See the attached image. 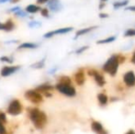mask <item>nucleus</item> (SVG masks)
<instances>
[{
    "instance_id": "obj_3",
    "label": "nucleus",
    "mask_w": 135,
    "mask_h": 134,
    "mask_svg": "<svg viewBox=\"0 0 135 134\" xmlns=\"http://www.w3.org/2000/svg\"><path fill=\"white\" fill-rule=\"evenodd\" d=\"M24 97L28 101H30L32 104H35V105H39L43 102V96L38 91H36L35 89L27 90L24 94Z\"/></svg>"
},
{
    "instance_id": "obj_31",
    "label": "nucleus",
    "mask_w": 135,
    "mask_h": 134,
    "mask_svg": "<svg viewBox=\"0 0 135 134\" xmlns=\"http://www.w3.org/2000/svg\"><path fill=\"white\" fill-rule=\"evenodd\" d=\"M49 0H37V4L38 5H43V4H45V3H47Z\"/></svg>"
},
{
    "instance_id": "obj_11",
    "label": "nucleus",
    "mask_w": 135,
    "mask_h": 134,
    "mask_svg": "<svg viewBox=\"0 0 135 134\" xmlns=\"http://www.w3.org/2000/svg\"><path fill=\"white\" fill-rule=\"evenodd\" d=\"M91 130L97 134H108V131L104 129L102 123H100L99 121H97V120H93L91 122Z\"/></svg>"
},
{
    "instance_id": "obj_24",
    "label": "nucleus",
    "mask_w": 135,
    "mask_h": 134,
    "mask_svg": "<svg viewBox=\"0 0 135 134\" xmlns=\"http://www.w3.org/2000/svg\"><path fill=\"white\" fill-rule=\"evenodd\" d=\"M0 61L1 62H4V63H13V59L8 56H2L0 58Z\"/></svg>"
},
{
    "instance_id": "obj_14",
    "label": "nucleus",
    "mask_w": 135,
    "mask_h": 134,
    "mask_svg": "<svg viewBox=\"0 0 135 134\" xmlns=\"http://www.w3.org/2000/svg\"><path fill=\"white\" fill-rule=\"evenodd\" d=\"M47 3H48V7L51 8V10L54 11V12H57L62 8V5L59 0H49Z\"/></svg>"
},
{
    "instance_id": "obj_29",
    "label": "nucleus",
    "mask_w": 135,
    "mask_h": 134,
    "mask_svg": "<svg viewBox=\"0 0 135 134\" xmlns=\"http://www.w3.org/2000/svg\"><path fill=\"white\" fill-rule=\"evenodd\" d=\"M89 47L88 46H83V47H81V48H79V49H77L76 50V53L77 54H80V53H82V52H84L85 51H86L87 49H88Z\"/></svg>"
},
{
    "instance_id": "obj_19",
    "label": "nucleus",
    "mask_w": 135,
    "mask_h": 134,
    "mask_svg": "<svg viewBox=\"0 0 135 134\" xmlns=\"http://www.w3.org/2000/svg\"><path fill=\"white\" fill-rule=\"evenodd\" d=\"M58 83L64 84V85H72V80L69 76H67V75H62V76L59 77Z\"/></svg>"
},
{
    "instance_id": "obj_32",
    "label": "nucleus",
    "mask_w": 135,
    "mask_h": 134,
    "mask_svg": "<svg viewBox=\"0 0 135 134\" xmlns=\"http://www.w3.org/2000/svg\"><path fill=\"white\" fill-rule=\"evenodd\" d=\"M99 17L101 18H108V14H106V13H100L99 14Z\"/></svg>"
},
{
    "instance_id": "obj_22",
    "label": "nucleus",
    "mask_w": 135,
    "mask_h": 134,
    "mask_svg": "<svg viewBox=\"0 0 135 134\" xmlns=\"http://www.w3.org/2000/svg\"><path fill=\"white\" fill-rule=\"evenodd\" d=\"M129 3L128 0H123V1H118V2H115V3L113 4V7H115V8H119V7H125V6H127Z\"/></svg>"
},
{
    "instance_id": "obj_17",
    "label": "nucleus",
    "mask_w": 135,
    "mask_h": 134,
    "mask_svg": "<svg viewBox=\"0 0 135 134\" xmlns=\"http://www.w3.org/2000/svg\"><path fill=\"white\" fill-rule=\"evenodd\" d=\"M39 45L36 43H31V42H24L21 43L20 45L18 46V50H23V49H36L38 48Z\"/></svg>"
},
{
    "instance_id": "obj_20",
    "label": "nucleus",
    "mask_w": 135,
    "mask_h": 134,
    "mask_svg": "<svg viewBox=\"0 0 135 134\" xmlns=\"http://www.w3.org/2000/svg\"><path fill=\"white\" fill-rule=\"evenodd\" d=\"M115 39H116L115 36H111V37L105 38V39H99V41H97V43H98V44H106V43L113 42Z\"/></svg>"
},
{
    "instance_id": "obj_5",
    "label": "nucleus",
    "mask_w": 135,
    "mask_h": 134,
    "mask_svg": "<svg viewBox=\"0 0 135 134\" xmlns=\"http://www.w3.org/2000/svg\"><path fill=\"white\" fill-rule=\"evenodd\" d=\"M22 105L21 102L18 99H13L12 101L9 103L8 107L7 108V114H9L10 116H18L20 114H21L22 112Z\"/></svg>"
},
{
    "instance_id": "obj_6",
    "label": "nucleus",
    "mask_w": 135,
    "mask_h": 134,
    "mask_svg": "<svg viewBox=\"0 0 135 134\" xmlns=\"http://www.w3.org/2000/svg\"><path fill=\"white\" fill-rule=\"evenodd\" d=\"M54 86L52 85L49 84V83H44L42 85H40L39 86L35 88L36 91H38L40 94H41L42 96L46 97H52V91H54Z\"/></svg>"
},
{
    "instance_id": "obj_16",
    "label": "nucleus",
    "mask_w": 135,
    "mask_h": 134,
    "mask_svg": "<svg viewBox=\"0 0 135 134\" xmlns=\"http://www.w3.org/2000/svg\"><path fill=\"white\" fill-rule=\"evenodd\" d=\"M98 29V26H92V27H88V28H85V29H82L80 31H78L76 33H75V39L79 36H82V35H85V34L90 32L91 31H94V29Z\"/></svg>"
},
{
    "instance_id": "obj_13",
    "label": "nucleus",
    "mask_w": 135,
    "mask_h": 134,
    "mask_svg": "<svg viewBox=\"0 0 135 134\" xmlns=\"http://www.w3.org/2000/svg\"><path fill=\"white\" fill-rule=\"evenodd\" d=\"M75 81L78 86H83L85 84V72L83 69H79L76 73H75Z\"/></svg>"
},
{
    "instance_id": "obj_8",
    "label": "nucleus",
    "mask_w": 135,
    "mask_h": 134,
    "mask_svg": "<svg viewBox=\"0 0 135 134\" xmlns=\"http://www.w3.org/2000/svg\"><path fill=\"white\" fill-rule=\"evenodd\" d=\"M73 31V28L72 27L62 28V29H55V31H49V32L45 33L44 38H46V39H50V38H52L55 35H59V34H65V33L70 32V31Z\"/></svg>"
},
{
    "instance_id": "obj_27",
    "label": "nucleus",
    "mask_w": 135,
    "mask_h": 134,
    "mask_svg": "<svg viewBox=\"0 0 135 134\" xmlns=\"http://www.w3.org/2000/svg\"><path fill=\"white\" fill-rule=\"evenodd\" d=\"M0 121L3 122V123H7V116H6V114L4 112H1L0 111Z\"/></svg>"
},
{
    "instance_id": "obj_26",
    "label": "nucleus",
    "mask_w": 135,
    "mask_h": 134,
    "mask_svg": "<svg viewBox=\"0 0 135 134\" xmlns=\"http://www.w3.org/2000/svg\"><path fill=\"white\" fill-rule=\"evenodd\" d=\"M41 14L42 17H45V18H49V16H50V14H49V9L48 8H41Z\"/></svg>"
},
{
    "instance_id": "obj_33",
    "label": "nucleus",
    "mask_w": 135,
    "mask_h": 134,
    "mask_svg": "<svg viewBox=\"0 0 135 134\" xmlns=\"http://www.w3.org/2000/svg\"><path fill=\"white\" fill-rule=\"evenodd\" d=\"M127 10H131V11H134L135 12V6H132V7H127Z\"/></svg>"
},
{
    "instance_id": "obj_2",
    "label": "nucleus",
    "mask_w": 135,
    "mask_h": 134,
    "mask_svg": "<svg viewBox=\"0 0 135 134\" xmlns=\"http://www.w3.org/2000/svg\"><path fill=\"white\" fill-rule=\"evenodd\" d=\"M119 61H118L117 55H112L108 59V61L104 63L103 71L106 73H108L110 75L114 76L117 73L118 68H119Z\"/></svg>"
},
{
    "instance_id": "obj_36",
    "label": "nucleus",
    "mask_w": 135,
    "mask_h": 134,
    "mask_svg": "<svg viewBox=\"0 0 135 134\" xmlns=\"http://www.w3.org/2000/svg\"><path fill=\"white\" fill-rule=\"evenodd\" d=\"M38 23V22H30V27H34V26H38V25H39V24H37Z\"/></svg>"
},
{
    "instance_id": "obj_4",
    "label": "nucleus",
    "mask_w": 135,
    "mask_h": 134,
    "mask_svg": "<svg viewBox=\"0 0 135 134\" xmlns=\"http://www.w3.org/2000/svg\"><path fill=\"white\" fill-rule=\"evenodd\" d=\"M54 88L58 92H60L61 94L66 96V97H73L76 95L75 88L72 85H64V84H60V83H57L56 86H54Z\"/></svg>"
},
{
    "instance_id": "obj_37",
    "label": "nucleus",
    "mask_w": 135,
    "mask_h": 134,
    "mask_svg": "<svg viewBox=\"0 0 135 134\" xmlns=\"http://www.w3.org/2000/svg\"><path fill=\"white\" fill-rule=\"evenodd\" d=\"M20 0H10V2L11 3H13V4H15V3H18V2H20Z\"/></svg>"
},
{
    "instance_id": "obj_38",
    "label": "nucleus",
    "mask_w": 135,
    "mask_h": 134,
    "mask_svg": "<svg viewBox=\"0 0 135 134\" xmlns=\"http://www.w3.org/2000/svg\"><path fill=\"white\" fill-rule=\"evenodd\" d=\"M104 7H105V4H104V3H102V4H100V5H99V8L100 9H102Z\"/></svg>"
},
{
    "instance_id": "obj_28",
    "label": "nucleus",
    "mask_w": 135,
    "mask_h": 134,
    "mask_svg": "<svg viewBox=\"0 0 135 134\" xmlns=\"http://www.w3.org/2000/svg\"><path fill=\"white\" fill-rule=\"evenodd\" d=\"M117 58H118V61H119V63H123L125 62V56L122 55V54H117Z\"/></svg>"
},
{
    "instance_id": "obj_7",
    "label": "nucleus",
    "mask_w": 135,
    "mask_h": 134,
    "mask_svg": "<svg viewBox=\"0 0 135 134\" xmlns=\"http://www.w3.org/2000/svg\"><path fill=\"white\" fill-rule=\"evenodd\" d=\"M87 73L90 76H93L95 78V81L98 84V86H103L106 84V80L104 78V76L101 75L100 73H98L97 70L95 69H88L87 70Z\"/></svg>"
},
{
    "instance_id": "obj_10",
    "label": "nucleus",
    "mask_w": 135,
    "mask_h": 134,
    "mask_svg": "<svg viewBox=\"0 0 135 134\" xmlns=\"http://www.w3.org/2000/svg\"><path fill=\"white\" fill-rule=\"evenodd\" d=\"M20 69V65H16V66H4L0 71V75L3 77H7L9 76V75H13L14 73H16L18 70Z\"/></svg>"
},
{
    "instance_id": "obj_34",
    "label": "nucleus",
    "mask_w": 135,
    "mask_h": 134,
    "mask_svg": "<svg viewBox=\"0 0 135 134\" xmlns=\"http://www.w3.org/2000/svg\"><path fill=\"white\" fill-rule=\"evenodd\" d=\"M125 134H135V131H134V130L131 129V130H129V131H127V132L125 133Z\"/></svg>"
},
{
    "instance_id": "obj_9",
    "label": "nucleus",
    "mask_w": 135,
    "mask_h": 134,
    "mask_svg": "<svg viewBox=\"0 0 135 134\" xmlns=\"http://www.w3.org/2000/svg\"><path fill=\"white\" fill-rule=\"evenodd\" d=\"M123 82L127 86L132 87L135 86V73L132 71H128L123 76Z\"/></svg>"
},
{
    "instance_id": "obj_35",
    "label": "nucleus",
    "mask_w": 135,
    "mask_h": 134,
    "mask_svg": "<svg viewBox=\"0 0 135 134\" xmlns=\"http://www.w3.org/2000/svg\"><path fill=\"white\" fill-rule=\"evenodd\" d=\"M131 62H132L133 64H135V51H134V52H133V55H132V60H131Z\"/></svg>"
},
{
    "instance_id": "obj_12",
    "label": "nucleus",
    "mask_w": 135,
    "mask_h": 134,
    "mask_svg": "<svg viewBox=\"0 0 135 134\" xmlns=\"http://www.w3.org/2000/svg\"><path fill=\"white\" fill-rule=\"evenodd\" d=\"M15 29V23L11 18H8L6 22H0V31H4L9 32Z\"/></svg>"
},
{
    "instance_id": "obj_15",
    "label": "nucleus",
    "mask_w": 135,
    "mask_h": 134,
    "mask_svg": "<svg viewBox=\"0 0 135 134\" xmlns=\"http://www.w3.org/2000/svg\"><path fill=\"white\" fill-rule=\"evenodd\" d=\"M41 9V7H40L39 6H37V5H28L27 6L25 10H26V12L30 13V14H35V13L40 12Z\"/></svg>"
},
{
    "instance_id": "obj_40",
    "label": "nucleus",
    "mask_w": 135,
    "mask_h": 134,
    "mask_svg": "<svg viewBox=\"0 0 135 134\" xmlns=\"http://www.w3.org/2000/svg\"><path fill=\"white\" fill-rule=\"evenodd\" d=\"M102 2H105V1H107V0H101Z\"/></svg>"
},
{
    "instance_id": "obj_30",
    "label": "nucleus",
    "mask_w": 135,
    "mask_h": 134,
    "mask_svg": "<svg viewBox=\"0 0 135 134\" xmlns=\"http://www.w3.org/2000/svg\"><path fill=\"white\" fill-rule=\"evenodd\" d=\"M15 15H17V16H20V17H26V13L23 12L21 9H18V11H16V12H15Z\"/></svg>"
},
{
    "instance_id": "obj_25",
    "label": "nucleus",
    "mask_w": 135,
    "mask_h": 134,
    "mask_svg": "<svg viewBox=\"0 0 135 134\" xmlns=\"http://www.w3.org/2000/svg\"><path fill=\"white\" fill-rule=\"evenodd\" d=\"M0 134H8L7 129H6L5 123L0 121Z\"/></svg>"
},
{
    "instance_id": "obj_23",
    "label": "nucleus",
    "mask_w": 135,
    "mask_h": 134,
    "mask_svg": "<svg viewBox=\"0 0 135 134\" xmlns=\"http://www.w3.org/2000/svg\"><path fill=\"white\" fill-rule=\"evenodd\" d=\"M125 37H133L135 36V29H129L125 31L124 33Z\"/></svg>"
},
{
    "instance_id": "obj_21",
    "label": "nucleus",
    "mask_w": 135,
    "mask_h": 134,
    "mask_svg": "<svg viewBox=\"0 0 135 134\" xmlns=\"http://www.w3.org/2000/svg\"><path fill=\"white\" fill-rule=\"evenodd\" d=\"M44 64H45V59H42L41 61L36 62L35 63H33L31 65V67L34 68V69H41V68L44 67Z\"/></svg>"
},
{
    "instance_id": "obj_39",
    "label": "nucleus",
    "mask_w": 135,
    "mask_h": 134,
    "mask_svg": "<svg viewBox=\"0 0 135 134\" xmlns=\"http://www.w3.org/2000/svg\"><path fill=\"white\" fill-rule=\"evenodd\" d=\"M7 1H10V0H0V3H6Z\"/></svg>"
},
{
    "instance_id": "obj_1",
    "label": "nucleus",
    "mask_w": 135,
    "mask_h": 134,
    "mask_svg": "<svg viewBox=\"0 0 135 134\" xmlns=\"http://www.w3.org/2000/svg\"><path fill=\"white\" fill-rule=\"evenodd\" d=\"M28 116L36 129L41 130L46 125L47 115L41 109L37 108V107H28Z\"/></svg>"
},
{
    "instance_id": "obj_18",
    "label": "nucleus",
    "mask_w": 135,
    "mask_h": 134,
    "mask_svg": "<svg viewBox=\"0 0 135 134\" xmlns=\"http://www.w3.org/2000/svg\"><path fill=\"white\" fill-rule=\"evenodd\" d=\"M98 103L100 104L101 106H105L106 104L108 103V96L105 95L104 93H99L98 94Z\"/></svg>"
}]
</instances>
